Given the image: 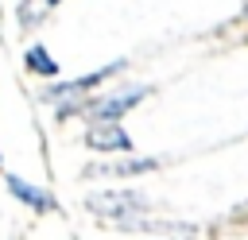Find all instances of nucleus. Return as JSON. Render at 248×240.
I'll return each instance as SVG.
<instances>
[{"instance_id":"obj_1","label":"nucleus","mask_w":248,"mask_h":240,"mask_svg":"<svg viewBox=\"0 0 248 240\" xmlns=\"http://www.w3.org/2000/svg\"><path fill=\"white\" fill-rule=\"evenodd\" d=\"M85 209L105 217V221H124V217H140L151 209V201L136 190H105V194H89L85 197Z\"/></svg>"},{"instance_id":"obj_2","label":"nucleus","mask_w":248,"mask_h":240,"mask_svg":"<svg viewBox=\"0 0 248 240\" xmlns=\"http://www.w3.org/2000/svg\"><path fill=\"white\" fill-rule=\"evenodd\" d=\"M143 97H147V85H132V89L116 93V97L89 101V105H85V112H89V120H93V124H116V120H120L128 108H136Z\"/></svg>"},{"instance_id":"obj_3","label":"nucleus","mask_w":248,"mask_h":240,"mask_svg":"<svg viewBox=\"0 0 248 240\" xmlns=\"http://www.w3.org/2000/svg\"><path fill=\"white\" fill-rule=\"evenodd\" d=\"M116 70H124V62H108L105 70H93V74H85V77H74V81H54V85L43 93V101H70V97H81L85 89L101 85V81H105V77H112Z\"/></svg>"},{"instance_id":"obj_4","label":"nucleus","mask_w":248,"mask_h":240,"mask_svg":"<svg viewBox=\"0 0 248 240\" xmlns=\"http://www.w3.org/2000/svg\"><path fill=\"white\" fill-rule=\"evenodd\" d=\"M85 147H93V151H132V139L120 124H93L85 132Z\"/></svg>"},{"instance_id":"obj_5","label":"nucleus","mask_w":248,"mask_h":240,"mask_svg":"<svg viewBox=\"0 0 248 240\" xmlns=\"http://www.w3.org/2000/svg\"><path fill=\"white\" fill-rule=\"evenodd\" d=\"M159 170V159H120V163H97L85 166V178H128V174H147Z\"/></svg>"},{"instance_id":"obj_6","label":"nucleus","mask_w":248,"mask_h":240,"mask_svg":"<svg viewBox=\"0 0 248 240\" xmlns=\"http://www.w3.org/2000/svg\"><path fill=\"white\" fill-rule=\"evenodd\" d=\"M8 190H12L23 205H31V209H39V213H43V209H54V197H50L46 190H39V186H27L19 174H8Z\"/></svg>"},{"instance_id":"obj_7","label":"nucleus","mask_w":248,"mask_h":240,"mask_svg":"<svg viewBox=\"0 0 248 240\" xmlns=\"http://www.w3.org/2000/svg\"><path fill=\"white\" fill-rule=\"evenodd\" d=\"M23 62H27V70H35V74H43V77H54V74H58V62L46 54V46H31V50L23 54Z\"/></svg>"},{"instance_id":"obj_8","label":"nucleus","mask_w":248,"mask_h":240,"mask_svg":"<svg viewBox=\"0 0 248 240\" xmlns=\"http://www.w3.org/2000/svg\"><path fill=\"white\" fill-rule=\"evenodd\" d=\"M0 166H4V159H0Z\"/></svg>"},{"instance_id":"obj_9","label":"nucleus","mask_w":248,"mask_h":240,"mask_svg":"<svg viewBox=\"0 0 248 240\" xmlns=\"http://www.w3.org/2000/svg\"><path fill=\"white\" fill-rule=\"evenodd\" d=\"M186 240H194V236H186Z\"/></svg>"}]
</instances>
